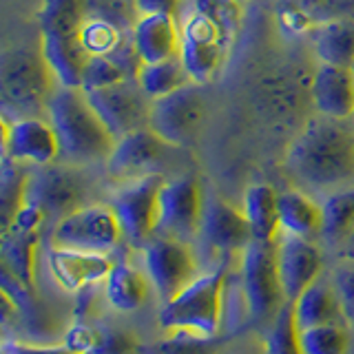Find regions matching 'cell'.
Here are the masks:
<instances>
[{"instance_id": "277c9868", "label": "cell", "mask_w": 354, "mask_h": 354, "mask_svg": "<svg viewBox=\"0 0 354 354\" xmlns=\"http://www.w3.org/2000/svg\"><path fill=\"white\" fill-rule=\"evenodd\" d=\"M82 0H42L38 11L40 51L58 86L80 88L88 51L82 42Z\"/></svg>"}, {"instance_id": "484cf974", "label": "cell", "mask_w": 354, "mask_h": 354, "mask_svg": "<svg viewBox=\"0 0 354 354\" xmlns=\"http://www.w3.org/2000/svg\"><path fill=\"white\" fill-rule=\"evenodd\" d=\"M149 277L142 274L136 266L115 261L113 270L104 279V295L109 304L120 313H136L149 299Z\"/></svg>"}, {"instance_id": "3957f363", "label": "cell", "mask_w": 354, "mask_h": 354, "mask_svg": "<svg viewBox=\"0 0 354 354\" xmlns=\"http://www.w3.org/2000/svg\"><path fill=\"white\" fill-rule=\"evenodd\" d=\"M47 120L60 142V160L69 164L106 162L115 147V138L82 88H55L47 106Z\"/></svg>"}, {"instance_id": "d6986e66", "label": "cell", "mask_w": 354, "mask_h": 354, "mask_svg": "<svg viewBox=\"0 0 354 354\" xmlns=\"http://www.w3.org/2000/svg\"><path fill=\"white\" fill-rule=\"evenodd\" d=\"M169 149L171 144H166L158 133H153L151 129H142L115 140V147L104 164L109 175L133 182L140 180V177L155 175V166L164 160Z\"/></svg>"}, {"instance_id": "f546056e", "label": "cell", "mask_w": 354, "mask_h": 354, "mask_svg": "<svg viewBox=\"0 0 354 354\" xmlns=\"http://www.w3.org/2000/svg\"><path fill=\"white\" fill-rule=\"evenodd\" d=\"M29 173L31 171L25 164L3 158V171H0V221H3V230L11 226V221L27 204Z\"/></svg>"}, {"instance_id": "52a82bcc", "label": "cell", "mask_w": 354, "mask_h": 354, "mask_svg": "<svg viewBox=\"0 0 354 354\" xmlns=\"http://www.w3.org/2000/svg\"><path fill=\"white\" fill-rule=\"evenodd\" d=\"M237 288L246 310V321L268 328L286 306L277 270V241L252 239L237 259Z\"/></svg>"}, {"instance_id": "9a60e30c", "label": "cell", "mask_w": 354, "mask_h": 354, "mask_svg": "<svg viewBox=\"0 0 354 354\" xmlns=\"http://www.w3.org/2000/svg\"><path fill=\"white\" fill-rule=\"evenodd\" d=\"M199 239L208 254L219 259V263H230L239 259L241 252L252 241V230L243 210L226 204L224 199H206Z\"/></svg>"}, {"instance_id": "4316f807", "label": "cell", "mask_w": 354, "mask_h": 354, "mask_svg": "<svg viewBox=\"0 0 354 354\" xmlns=\"http://www.w3.org/2000/svg\"><path fill=\"white\" fill-rule=\"evenodd\" d=\"M279 224L281 235L313 239L321 235V204L301 191L279 193Z\"/></svg>"}, {"instance_id": "f1b7e54d", "label": "cell", "mask_w": 354, "mask_h": 354, "mask_svg": "<svg viewBox=\"0 0 354 354\" xmlns=\"http://www.w3.org/2000/svg\"><path fill=\"white\" fill-rule=\"evenodd\" d=\"M354 232V186L330 193L321 204V237L330 243L350 241Z\"/></svg>"}, {"instance_id": "5bb4252c", "label": "cell", "mask_w": 354, "mask_h": 354, "mask_svg": "<svg viewBox=\"0 0 354 354\" xmlns=\"http://www.w3.org/2000/svg\"><path fill=\"white\" fill-rule=\"evenodd\" d=\"M204 97L199 93L197 82H188L177 91L153 100L149 129L171 144L184 147L193 142L204 120Z\"/></svg>"}, {"instance_id": "60d3db41", "label": "cell", "mask_w": 354, "mask_h": 354, "mask_svg": "<svg viewBox=\"0 0 354 354\" xmlns=\"http://www.w3.org/2000/svg\"><path fill=\"white\" fill-rule=\"evenodd\" d=\"M352 69H354V66H352ZM350 120H352V124H354V113H352V118H350Z\"/></svg>"}, {"instance_id": "1f68e13d", "label": "cell", "mask_w": 354, "mask_h": 354, "mask_svg": "<svg viewBox=\"0 0 354 354\" xmlns=\"http://www.w3.org/2000/svg\"><path fill=\"white\" fill-rule=\"evenodd\" d=\"M82 42L88 55H109V58H120L122 53L133 49V38L124 42L122 29L104 18H86L82 27Z\"/></svg>"}, {"instance_id": "30bf717a", "label": "cell", "mask_w": 354, "mask_h": 354, "mask_svg": "<svg viewBox=\"0 0 354 354\" xmlns=\"http://www.w3.org/2000/svg\"><path fill=\"white\" fill-rule=\"evenodd\" d=\"M144 270L162 304L171 301L197 279V257L191 243L155 235L142 248Z\"/></svg>"}, {"instance_id": "ffe728a7", "label": "cell", "mask_w": 354, "mask_h": 354, "mask_svg": "<svg viewBox=\"0 0 354 354\" xmlns=\"http://www.w3.org/2000/svg\"><path fill=\"white\" fill-rule=\"evenodd\" d=\"M49 268L55 283L66 292H77L109 277L113 270V259L102 252H82L69 248H49Z\"/></svg>"}, {"instance_id": "2e32d148", "label": "cell", "mask_w": 354, "mask_h": 354, "mask_svg": "<svg viewBox=\"0 0 354 354\" xmlns=\"http://www.w3.org/2000/svg\"><path fill=\"white\" fill-rule=\"evenodd\" d=\"M47 219L36 206L25 204V208L11 221V226L3 230L0 243V259L3 270L14 274L18 281L29 288H36V252Z\"/></svg>"}, {"instance_id": "4fadbf2b", "label": "cell", "mask_w": 354, "mask_h": 354, "mask_svg": "<svg viewBox=\"0 0 354 354\" xmlns=\"http://www.w3.org/2000/svg\"><path fill=\"white\" fill-rule=\"evenodd\" d=\"M86 97L115 140L149 129L153 100L142 91L136 77H129V80H122L106 88H97V91L86 93Z\"/></svg>"}, {"instance_id": "83f0119b", "label": "cell", "mask_w": 354, "mask_h": 354, "mask_svg": "<svg viewBox=\"0 0 354 354\" xmlns=\"http://www.w3.org/2000/svg\"><path fill=\"white\" fill-rule=\"evenodd\" d=\"M315 51L321 64L354 66V20L332 18L326 20L315 33Z\"/></svg>"}, {"instance_id": "8fae6325", "label": "cell", "mask_w": 354, "mask_h": 354, "mask_svg": "<svg viewBox=\"0 0 354 354\" xmlns=\"http://www.w3.org/2000/svg\"><path fill=\"white\" fill-rule=\"evenodd\" d=\"M27 204L36 206L53 226L84 204V182L69 166H33L27 184Z\"/></svg>"}, {"instance_id": "5b68a950", "label": "cell", "mask_w": 354, "mask_h": 354, "mask_svg": "<svg viewBox=\"0 0 354 354\" xmlns=\"http://www.w3.org/2000/svg\"><path fill=\"white\" fill-rule=\"evenodd\" d=\"M230 272V263H219L210 272L199 274L191 286L162 306L160 328L166 332L186 330L204 337L221 335Z\"/></svg>"}, {"instance_id": "4dcf8cb0", "label": "cell", "mask_w": 354, "mask_h": 354, "mask_svg": "<svg viewBox=\"0 0 354 354\" xmlns=\"http://www.w3.org/2000/svg\"><path fill=\"white\" fill-rule=\"evenodd\" d=\"M136 80L142 86V91L151 100L169 95V93L177 91V88H182L184 84L193 82L188 71L184 69L180 55H177V58H171V60H164V62L142 64Z\"/></svg>"}, {"instance_id": "d4e9b609", "label": "cell", "mask_w": 354, "mask_h": 354, "mask_svg": "<svg viewBox=\"0 0 354 354\" xmlns=\"http://www.w3.org/2000/svg\"><path fill=\"white\" fill-rule=\"evenodd\" d=\"M243 215H246L252 239L277 241L281 237L279 224V193L268 184H252L243 193Z\"/></svg>"}, {"instance_id": "7402d4cb", "label": "cell", "mask_w": 354, "mask_h": 354, "mask_svg": "<svg viewBox=\"0 0 354 354\" xmlns=\"http://www.w3.org/2000/svg\"><path fill=\"white\" fill-rule=\"evenodd\" d=\"M131 38L142 64L164 62L180 55V25L175 16H140Z\"/></svg>"}, {"instance_id": "6da1fadb", "label": "cell", "mask_w": 354, "mask_h": 354, "mask_svg": "<svg viewBox=\"0 0 354 354\" xmlns=\"http://www.w3.org/2000/svg\"><path fill=\"white\" fill-rule=\"evenodd\" d=\"M286 171L313 191H341L354 184L352 120L317 115L286 151Z\"/></svg>"}, {"instance_id": "d590c367", "label": "cell", "mask_w": 354, "mask_h": 354, "mask_svg": "<svg viewBox=\"0 0 354 354\" xmlns=\"http://www.w3.org/2000/svg\"><path fill=\"white\" fill-rule=\"evenodd\" d=\"M122 80H129V75L113 58H109V55H91L84 66L80 88L84 93H91L97 91V88L118 84Z\"/></svg>"}, {"instance_id": "7a4b0ae2", "label": "cell", "mask_w": 354, "mask_h": 354, "mask_svg": "<svg viewBox=\"0 0 354 354\" xmlns=\"http://www.w3.org/2000/svg\"><path fill=\"white\" fill-rule=\"evenodd\" d=\"M180 60L197 84L210 82L228 60L241 29L235 0H186L177 14Z\"/></svg>"}, {"instance_id": "b9f144b4", "label": "cell", "mask_w": 354, "mask_h": 354, "mask_svg": "<svg viewBox=\"0 0 354 354\" xmlns=\"http://www.w3.org/2000/svg\"><path fill=\"white\" fill-rule=\"evenodd\" d=\"M235 3H243V0H235Z\"/></svg>"}, {"instance_id": "cb8c5ba5", "label": "cell", "mask_w": 354, "mask_h": 354, "mask_svg": "<svg viewBox=\"0 0 354 354\" xmlns=\"http://www.w3.org/2000/svg\"><path fill=\"white\" fill-rule=\"evenodd\" d=\"M292 315L299 330L328 326V324H343V310L335 288L328 283H313L292 301Z\"/></svg>"}, {"instance_id": "74e56055", "label": "cell", "mask_w": 354, "mask_h": 354, "mask_svg": "<svg viewBox=\"0 0 354 354\" xmlns=\"http://www.w3.org/2000/svg\"><path fill=\"white\" fill-rule=\"evenodd\" d=\"M3 354H75L66 346H49V343H20L7 341L3 346Z\"/></svg>"}, {"instance_id": "8d00e7d4", "label": "cell", "mask_w": 354, "mask_h": 354, "mask_svg": "<svg viewBox=\"0 0 354 354\" xmlns=\"http://www.w3.org/2000/svg\"><path fill=\"white\" fill-rule=\"evenodd\" d=\"M332 288L339 297L346 324L354 326V254L339 261L335 272H332Z\"/></svg>"}, {"instance_id": "7c38bea8", "label": "cell", "mask_w": 354, "mask_h": 354, "mask_svg": "<svg viewBox=\"0 0 354 354\" xmlns=\"http://www.w3.org/2000/svg\"><path fill=\"white\" fill-rule=\"evenodd\" d=\"M206 199L195 175H182L164 182L160 193L158 235L191 243L199 237Z\"/></svg>"}, {"instance_id": "e0dca14e", "label": "cell", "mask_w": 354, "mask_h": 354, "mask_svg": "<svg viewBox=\"0 0 354 354\" xmlns=\"http://www.w3.org/2000/svg\"><path fill=\"white\" fill-rule=\"evenodd\" d=\"M3 158L18 164L49 166L60 160V142L49 120L3 118Z\"/></svg>"}, {"instance_id": "603a6c76", "label": "cell", "mask_w": 354, "mask_h": 354, "mask_svg": "<svg viewBox=\"0 0 354 354\" xmlns=\"http://www.w3.org/2000/svg\"><path fill=\"white\" fill-rule=\"evenodd\" d=\"M64 346L75 354H138V343L129 332L91 321H75L66 330Z\"/></svg>"}, {"instance_id": "e575fe53", "label": "cell", "mask_w": 354, "mask_h": 354, "mask_svg": "<svg viewBox=\"0 0 354 354\" xmlns=\"http://www.w3.org/2000/svg\"><path fill=\"white\" fill-rule=\"evenodd\" d=\"M226 339H228L226 335L204 337V335H195V332L175 330L169 332L166 339L155 343L153 354H217Z\"/></svg>"}, {"instance_id": "836d02e7", "label": "cell", "mask_w": 354, "mask_h": 354, "mask_svg": "<svg viewBox=\"0 0 354 354\" xmlns=\"http://www.w3.org/2000/svg\"><path fill=\"white\" fill-rule=\"evenodd\" d=\"M263 354H304L299 346V328L295 324L292 304L286 301L279 315L266 328Z\"/></svg>"}, {"instance_id": "f35d334b", "label": "cell", "mask_w": 354, "mask_h": 354, "mask_svg": "<svg viewBox=\"0 0 354 354\" xmlns=\"http://www.w3.org/2000/svg\"><path fill=\"white\" fill-rule=\"evenodd\" d=\"M184 0H136V9L140 11V16H175L180 14Z\"/></svg>"}, {"instance_id": "ba28073f", "label": "cell", "mask_w": 354, "mask_h": 354, "mask_svg": "<svg viewBox=\"0 0 354 354\" xmlns=\"http://www.w3.org/2000/svg\"><path fill=\"white\" fill-rule=\"evenodd\" d=\"M164 177L160 173L133 180L115 193L111 208L120 221L122 237L129 246L144 248L158 235L160 221V193L164 186Z\"/></svg>"}, {"instance_id": "d6a6232c", "label": "cell", "mask_w": 354, "mask_h": 354, "mask_svg": "<svg viewBox=\"0 0 354 354\" xmlns=\"http://www.w3.org/2000/svg\"><path fill=\"white\" fill-rule=\"evenodd\" d=\"M299 346L304 354H346L350 335L343 324H328L299 330Z\"/></svg>"}, {"instance_id": "9c48e42d", "label": "cell", "mask_w": 354, "mask_h": 354, "mask_svg": "<svg viewBox=\"0 0 354 354\" xmlns=\"http://www.w3.org/2000/svg\"><path fill=\"white\" fill-rule=\"evenodd\" d=\"M122 228L111 206L86 204L53 226L51 246L109 254L120 246Z\"/></svg>"}, {"instance_id": "ab89813d", "label": "cell", "mask_w": 354, "mask_h": 354, "mask_svg": "<svg viewBox=\"0 0 354 354\" xmlns=\"http://www.w3.org/2000/svg\"><path fill=\"white\" fill-rule=\"evenodd\" d=\"M350 243H352V246H354V232H352V235H350Z\"/></svg>"}, {"instance_id": "ac0fdd59", "label": "cell", "mask_w": 354, "mask_h": 354, "mask_svg": "<svg viewBox=\"0 0 354 354\" xmlns=\"http://www.w3.org/2000/svg\"><path fill=\"white\" fill-rule=\"evenodd\" d=\"M324 257L313 239H301L292 235H281L277 239V270L288 304L319 281Z\"/></svg>"}, {"instance_id": "44dd1931", "label": "cell", "mask_w": 354, "mask_h": 354, "mask_svg": "<svg viewBox=\"0 0 354 354\" xmlns=\"http://www.w3.org/2000/svg\"><path fill=\"white\" fill-rule=\"evenodd\" d=\"M313 102L319 115L350 120L354 113V69L319 64L313 77Z\"/></svg>"}, {"instance_id": "8992f818", "label": "cell", "mask_w": 354, "mask_h": 354, "mask_svg": "<svg viewBox=\"0 0 354 354\" xmlns=\"http://www.w3.org/2000/svg\"><path fill=\"white\" fill-rule=\"evenodd\" d=\"M58 82L44 62L42 51L29 47L7 49L0 58V104L7 120L40 118Z\"/></svg>"}]
</instances>
